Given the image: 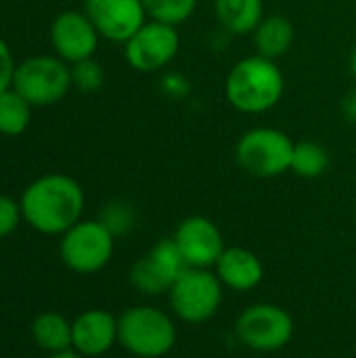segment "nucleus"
I'll use <instances>...</instances> for the list:
<instances>
[{
    "mask_svg": "<svg viewBox=\"0 0 356 358\" xmlns=\"http://www.w3.org/2000/svg\"><path fill=\"white\" fill-rule=\"evenodd\" d=\"M23 220L42 235H63L82 220L84 191L67 174H44L21 193Z\"/></svg>",
    "mask_w": 356,
    "mask_h": 358,
    "instance_id": "f257e3e1",
    "label": "nucleus"
},
{
    "mask_svg": "<svg viewBox=\"0 0 356 358\" xmlns=\"http://www.w3.org/2000/svg\"><path fill=\"white\" fill-rule=\"evenodd\" d=\"M285 90L279 65L262 55H250L233 65L227 76V101L241 113H264L273 109Z\"/></svg>",
    "mask_w": 356,
    "mask_h": 358,
    "instance_id": "f03ea898",
    "label": "nucleus"
},
{
    "mask_svg": "<svg viewBox=\"0 0 356 358\" xmlns=\"http://www.w3.org/2000/svg\"><path fill=\"white\" fill-rule=\"evenodd\" d=\"M118 342L134 357L159 358L176 342L172 319L153 306H132L118 319Z\"/></svg>",
    "mask_w": 356,
    "mask_h": 358,
    "instance_id": "7ed1b4c3",
    "label": "nucleus"
},
{
    "mask_svg": "<svg viewBox=\"0 0 356 358\" xmlns=\"http://www.w3.org/2000/svg\"><path fill=\"white\" fill-rule=\"evenodd\" d=\"M13 88L31 107H50L63 101L71 86L69 63L57 55H34L17 63Z\"/></svg>",
    "mask_w": 356,
    "mask_h": 358,
    "instance_id": "20e7f679",
    "label": "nucleus"
},
{
    "mask_svg": "<svg viewBox=\"0 0 356 358\" xmlns=\"http://www.w3.org/2000/svg\"><path fill=\"white\" fill-rule=\"evenodd\" d=\"M294 145L296 143L283 130L260 126L241 134L235 145V159L248 174L273 178L292 168Z\"/></svg>",
    "mask_w": 356,
    "mask_h": 358,
    "instance_id": "39448f33",
    "label": "nucleus"
},
{
    "mask_svg": "<svg viewBox=\"0 0 356 358\" xmlns=\"http://www.w3.org/2000/svg\"><path fill=\"white\" fill-rule=\"evenodd\" d=\"M113 235L101 220H80L63 233L59 254L63 264L78 275L103 271L113 256Z\"/></svg>",
    "mask_w": 356,
    "mask_h": 358,
    "instance_id": "423d86ee",
    "label": "nucleus"
},
{
    "mask_svg": "<svg viewBox=\"0 0 356 358\" xmlns=\"http://www.w3.org/2000/svg\"><path fill=\"white\" fill-rule=\"evenodd\" d=\"M174 313L185 323H206L222 302V283L208 268H187L170 287Z\"/></svg>",
    "mask_w": 356,
    "mask_h": 358,
    "instance_id": "0eeeda50",
    "label": "nucleus"
},
{
    "mask_svg": "<svg viewBox=\"0 0 356 358\" xmlns=\"http://www.w3.org/2000/svg\"><path fill=\"white\" fill-rule=\"evenodd\" d=\"M180 38L176 25L164 21H145L143 27L124 42L128 65L141 73H153L168 67L178 55Z\"/></svg>",
    "mask_w": 356,
    "mask_h": 358,
    "instance_id": "6e6552de",
    "label": "nucleus"
},
{
    "mask_svg": "<svg viewBox=\"0 0 356 358\" xmlns=\"http://www.w3.org/2000/svg\"><path fill=\"white\" fill-rule=\"evenodd\" d=\"M235 329L248 348L258 352H275L290 344L294 336V321L281 306L254 304L239 315Z\"/></svg>",
    "mask_w": 356,
    "mask_h": 358,
    "instance_id": "1a4fd4ad",
    "label": "nucleus"
},
{
    "mask_svg": "<svg viewBox=\"0 0 356 358\" xmlns=\"http://www.w3.org/2000/svg\"><path fill=\"white\" fill-rule=\"evenodd\" d=\"M99 40L101 36L84 10H63L50 23V46L69 65L92 59Z\"/></svg>",
    "mask_w": 356,
    "mask_h": 358,
    "instance_id": "9d476101",
    "label": "nucleus"
},
{
    "mask_svg": "<svg viewBox=\"0 0 356 358\" xmlns=\"http://www.w3.org/2000/svg\"><path fill=\"white\" fill-rule=\"evenodd\" d=\"M84 13L101 38L122 44L130 40L149 17L143 0H84Z\"/></svg>",
    "mask_w": 356,
    "mask_h": 358,
    "instance_id": "9b49d317",
    "label": "nucleus"
},
{
    "mask_svg": "<svg viewBox=\"0 0 356 358\" xmlns=\"http://www.w3.org/2000/svg\"><path fill=\"white\" fill-rule=\"evenodd\" d=\"M174 241L191 268L216 266L225 252L220 229L204 216L185 218L174 233Z\"/></svg>",
    "mask_w": 356,
    "mask_h": 358,
    "instance_id": "f8f14e48",
    "label": "nucleus"
},
{
    "mask_svg": "<svg viewBox=\"0 0 356 358\" xmlns=\"http://www.w3.org/2000/svg\"><path fill=\"white\" fill-rule=\"evenodd\" d=\"M118 342V319L101 308L82 313L71 323V348L82 357H101Z\"/></svg>",
    "mask_w": 356,
    "mask_h": 358,
    "instance_id": "ddd939ff",
    "label": "nucleus"
},
{
    "mask_svg": "<svg viewBox=\"0 0 356 358\" xmlns=\"http://www.w3.org/2000/svg\"><path fill=\"white\" fill-rule=\"evenodd\" d=\"M216 275L220 283H225L227 287L237 292H248L262 281L264 268L256 254L243 248H231L225 250L220 260L216 262Z\"/></svg>",
    "mask_w": 356,
    "mask_h": 358,
    "instance_id": "4468645a",
    "label": "nucleus"
},
{
    "mask_svg": "<svg viewBox=\"0 0 356 358\" xmlns=\"http://www.w3.org/2000/svg\"><path fill=\"white\" fill-rule=\"evenodd\" d=\"M214 13L227 31L245 36L254 34L264 19V4L262 0H214Z\"/></svg>",
    "mask_w": 356,
    "mask_h": 358,
    "instance_id": "2eb2a0df",
    "label": "nucleus"
},
{
    "mask_svg": "<svg viewBox=\"0 0 356 358\" xmlns=\"http://www.w3.org/2000/svg\"><path fill=\"white\" fill-rule=\"evenodd\" d=\"M254 42L258 48V55L277 61L292 48L294 25L283 15H269L254 29Z\"/></svg>",
    "mask_w": 356,
    "mask_h": 358,
    "instance_id": "dca6fc26",
    "label": "nucleus"
},
{
    "mask_svg": "<svg viewBox=\"0 0 356 358\" xmlns=\"http://www.w3.org/2000/svg\"><path fill=\"white\" fill-rule=\"evenodd\" d=\"M31 338L50 355L65 352L71 348V323L59 313H42L31 323Z\"/></svg>",
    "mask_w": 356,
    "mask_h": 358,
    "instance_id": "f3484780",
    "label": "nucleus"
},
{
    "mask_svg": "<svg viewBox=\"0 0 356 358\" xmlns=\"http://www.w3.org/2000/svg\"><path fill=\"white\" fill-rule=\"evenodd\" d=\"M31 120V105L10 86L0 92V134L19 136L27 130Z\"/></svg>",
    "mask_w": 356,
    "mask_h": 358,
    "instance_id": "a211bd4d",
    "label": "nucleus"
},
{
    "mask_svg": "<svg viewBox=\"0 0 356 358\" xmlns=\"http://www.w3.org/2000/svg\"><path fill=\"white\" fill-rule=\"evenodd\" d=\"M329 168V155L325 147H321L315 141H300L294 145L292 153V172L302 178H317L325 174Z\"/></svg>",
    "mask_w": 356,
    "mask_h": 358,
    "instance_id": "6ab92c4d",
    "label": "nucleus"
},
{
    "mask_svg": "<svg viewBox=\"0 0 356 358\" xmlns=\"http://www.w3.org/2000/svg\"><path fill=\"white\" fill-rule=\"evenodd\" d=\"M147 256H149V260L153 262V266L157 268V273L168 281L170 287L174 285V281H176L187 268H191V266L187 264L183 252L178 250L174 237H172V239H162Z\"/></svg>",
    "mask_w": 356,
    "mask_h": 358,
    "instance_id": "aec40b11",
    "label": "nucleus"
},
{
    "mask_svg": "<svg viewBox=\"0 0 356 358\" xmlns=\"http://www.w3.org/2000/svg\"><path fill=\"white\" fill-rule=\"evenodd\" d=\"M143 4L151 19L180 25L193 15L197 0H143Z\"/></svg>",
    "mask_w": 356,
    "mask_h": 358,
    "instance_id": "412c9836",
    "label": "nucleus"
},
{
    "mask_svg": "<svg viewBox=\"0 0 356 358\" xmlns=\"http://www.w3.org/2000/svg\"><path fill=\"white\" fill-rule=\"evenodd\" d=\"M130 283L145 296H162L166 292H170L168 281L157 273V268L153 266V262L149 260V256L141 258L132 271H130Z\"/></svg>",
    "mask_w": 356,
    "mask_h": 358,
    "instance_id": "4be33fe9",
    "label": "nucleus"
},
{
    "mask_svg": "<svg viewBox=\"0 0 356 358\" xmlns=\"http://www.w3.org/2000/svg\"><path fill=\"white\" fill-rule=\"evenodd\" d=\"M69 69H71V86L73 88H78L80 92L101 90V86L105 82V69L99 61H94V57L78 61V63L69 65Z\"/></svg>",
    "mask_w": 356,
    "mask_h": 358,
    "instance_id": "5701e85b",
    "label": "nucleus"
},
{
    "mask_svg": "<svg viewBox=\"0 0 356 358\" xmlns=\"http://www.w3.org/2000/svg\"><path fill=\"white\" fill-rule=\"evenodd\" d=\"M99 220L111 231L113 237H118V235H126V233L132 231V227H134V212L124 201H111V203H107L103 208Z\"/></svg>",
    "mask_w": 356,
    "mask_h": 358,
    "instance_id": "b1692460",
    "label": "nucleus"
},
{
    "mask_svg": "<svg viewBox=\"0 0 356 358\" xmlns=\"http://www.w3.org/2000/svg\"><path fill=\"white\" fill-rule=\"evenodd\" d=\"M23 220L21 203L4 193H0V239L10 237Z\"/></svg>",
    "mask_w": 356,
    "mask_h": 358,
    "instance_id": "393cba45",
    "label": "nucleus"
},
{
    "mask_svg": "<svg viewBox=\"0 0 356 358\" xmlns=\"http://www.w3.org/2000/svg\"><path fill=\"white\" fill-rule=\"evenodd\" d=\"M15 69H17V63L10 52V46L0 38V92L13 86Z\"/></svg>",
    "mask_w": 356,
    "mask_h": 358,
    "instance_id": "a878e982",
    "label": "nucleus"
},
{
    "mask_svg": "<svg viewBox=\"0 0 356 358\" xmlns=\"http://www.w3.org/2000/svg\"><path fill=\"white\" fill-rule=\"evenodd\" d=\"M342 115L346 117V122L356 124V86L350 88L342 99Z\"/></svg>",
    "mask_w": 356,
    "mask_h": 358,
    "instance_id": "bb28decb",
    "label": "nucleus"
},
{
    "mask_svg": "<svg viewBox=\"0 0 356 358\" xmlns=\"http://www.w3.org/2000/svg\"><path fill=\"white\" fill-rule=\"evenodd\" d=\"M48 358H86V357H82L80 352H71V350H65V352H55V355H50Z\"/></svg>",
    "mask_w": 356,
    "mask_h": 358,
    "instance_id": "cd10ccee",
    "label": "nucleus"
},
{
    "mask_svg": "<svg viewBox=\"0 0 356 358\" xmlns=\"http://www.w3.org/2000/svg\"><path fill=\"white\" fill-rule=\"evenodd\" d=\"M348 67H350V73H353V78L356 80V44H355V48H353V52H350V61H348Z\"/></svg>",
    "mask_w": 356,
    "mask_h": 358,
    "instance_id": "c85d7f7f",
    "label": "nucleus"
}]
</instances>
